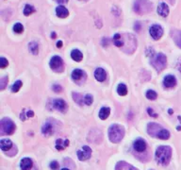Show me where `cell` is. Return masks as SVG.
<instances>
[{
  "mask_svg": "<svg viewBox=\"0 0 181 170\" xmlns=\"http://www.w3.org/2000/svg\"><path fill=\"white\" fill-rule=\"evenodd\" d=\"M156 160L161 165H167L172 157V148L168 146L158 147L156 150Z\"/></svg>",
  "mask_w": 181,
  "mask_h": 170,
  "instance_id": "obj_1",
  "label": "cell"
},
{
  "mask_svg": "<svg viewBox=\"0 0 181 170\" xmlns=\"http://www.w3.org/2000/svg\"><path fill=\"white\" fill-rule=\"evenodd\" d=\"M125 135L124 128L119 125H111L108 129V137L112 143H119L122 141Z\"/></svg>",
  "mask_w": 181,
  "mask_h": 170,
  "instance_id": "obj_2",
  "label": "cell"
},
{
  "mask_svg": "<svg viewBox=\"0 0 181 170\" xmlns=\"http://www.w3.org/2000/svg\"><path fill=\"white\" fill-rule=\"evenodd\" d=\"M153 5L149 0H136L134 2V12L140 15L146 14L152 11Z\"/></svg>",
  "mask_w": 181,
  "mask_h": 170,
  "instance_id": "obj_3",
  "label": "cell"
},
{
  "mask_svg": "<svg viewBox=\"0 0 181 170\" xmlns=\"http://www.w3.org/2000/svg\"><path fill=\"white\" fill-rule=\"evenodd\" d=\"M152 65L158 70V71H161L166 67L167 64V59H166V56L162 53H158L156 54L153 59L151 61Z\"/></svg>",
  "mask_w": 181,
  "mask_h": 170,
  "instance_id": "obj_4",
  "label": "cell"
},
{
  "mask_svg": "<svg viewBox=\"0 0 181 170\" xmlns=\"http://www.w3.org/2000/svg\"><path fill=\"white\" fill-rule=\"evenodd\" d=\"M0 126H1V131L3 133L11 135L15 131V125L10 118H3L0 122Z\"/></svg>",
  "mask_w": 181,
  "mask_h": 170,
  "instance_id": "obj_5",
  "label": "cell"
},
{
  "mask_svg": "<svg viewBox=\"0 0 181 170\" xmlns=\"http://www.w3.org/2000/svg\"><path fill=\"white\" fill-rule=\"evenodd\" d=\"M50 67L54 71H63V59L58 56H54L50 61Z\"/></svg>",
  "mask_w": 181,
  "mask_h": 170,
  "instance_id": "obj_6",
  "label": "cell"
},
{
  "mask_svg": "<svg viewBox=\"0 0 181 170\" xmlns=\"http://www.w3.org/2000/svg\"><path fill=\"white\" fill-rule=\"evenodd\" d=\"M150 35L154 40H159L163 35V28L159 25H153L149 29Z\"/></svg>",
  "mask_w": 181,
  "mask_h": 170,
  "instance_id": "obj_7",
  "label": "cell"
},
{
  "mask_svg": "<svg viewBox=\"0 0 181 170\" xmlns=\"http://www.w3.org/2000/svg\"><path fill=\"white\" fill-rule=\"evenodd\" d=\"M92 156V149L88 146H83L81 149L78 151V157L80 161H86Z\"/></svg>",
  "mask_w": 181,
  "mask_h": 170,
  "instance_id": "obj_8",
  "label": "cell"
},
{
  "mask_svg": "<svg viewBox=\"0 0 181 170\" xmlns=\"http://www.w3.org/2000/svg\"><path fill=\"white\" fill-rule=\"evenodd\" d=\"M53 106L55 107L56 110L62 111V112H65L68 108L66 102L63 99H55L53 101Z\"/></svg>",
  "mask_w": 181,
  "mask_h": 170,
  "instance_id": "obj_9",
  "label": "cell"
},
{
  "mask_svg": "<svg viewBox=\"0 0 181 170\" xmlns=\"http://www.w3.org/2000/svg\"><path fill=\"white\" fill-rule=\"evenodd\" d=\"M162 129L160 128L159 125L156 123H150L148 125V134L151 135L152 137H157L158 133L161 131Z\"/></svg>",
  "mask_w": 181,
  "mask_h": 170,
  "instance_id": "obj_10",
  "label": "cell"
},
{
  "mask_svg": "<svg viewBox=\"0 0 181 170\" xmlns=\"http://www.w3.org/2000/svg\"><path fill=\"white\" fill-rule=\"evenodd\" d=\"M158 13L161 16V17H167L169 14V7L166 3L161 2L158 6Z\"/></svg>",
  "mask_w": 181,
  "mask_h": 170,
  "instance_id": "obj_11",
  "label": "cell"
},
{
  "mask_svg": "<svg viewBox=\"0 0 181 170\" xmlns=\"http://www.w3.org/2000/svg\"><path fill=\"white\" fill-rule=\"evenodd\" d=\"M176 84V80L173 76L172 75H168L164 78L163 80V85L166 88H172Z\"/></svg>",
  "mask_w": 181,
  "mask_h": 170,
  "instance_id": "obj_12",
  "label": "cell"
},
{
  "mask_svg": "<svg viewBox=\"0 0 181 170\" xmlns=\"http://www.w3.org/2000/svg\"><path fill=\"white\" fill-rule=\"evenodd\" d=\"M134 149L138 152H143L146 149V143L142 139H138L134 142Z\"/></svg>",
  "mask_w": 181,
  "mask_h": 170,
  "instance_id": "obj_13",
  "label": "cell"
},
{
  "mask_svg": "<svg viewBox=\"0 0 181 170\" xmlns=\"http://www.w3.org/2000/svg\"><path fill=\"white\" fill-rule=\"evenodd\" d=\"M116 170H138L137 168H135L134 166H132L131 164L121 161L117 163L116 165Z\"/></svg>",
  "mask_w": 181,
  "mask_h": 170,
  "instance_id": "obj_14",
  "label": "cell"
},
{
  "mask_svg": "<svg viewBox=\"0 0 181 170\" xmlns=\"http://www.w3.org/2000/svg\"><path fill=\"white\" fill-rule=\"evenodd\" d=\"M56 14L60 18H66L69 15V11L64 6H58L56 9Z\"/></svg>",
  "mask_w": 181,
  "mask_h": 170,
  "instance_id": "obj_15",
  "label": "cell"
},
{
  "mask_svg": "<svg viewBox=\"0 0 181 170\" xmlns=\"http://www.w3.org/2000/svg\"><path fill=\"white\" fill-rule=\"evenodd\" d=\"M113 43L118 47H123L125 45V39L124 35H121L119 33H116L113 37Z\"/></svg>",
  "mask_w": 181,
  "mask_h": 170,
  "instance_id": "obj_16",
  "label": "cell"
},
{
  "mask_svg": "<svg viewBox=\"0 0 181 170\" xmlns=\"http://www.w3.org/2000/svg\"><path fill=\"white\" fill-rule=\"evenodd\" d=\"M20 165H21L22 170H30L32 168V166H33V162H32L31 159L24 158V159H22Z\"/></svg>",
  "mask_w": 181,
  "mask_h": 170,
  "instance_id": "obj_17",
  "label": "cell"
},
{
  "mask_svg": "<svg viewBox=\"0 0 181 170\" xmlns=\"http://www.w3.org/2000/svg\"><path fill=\"white\" fill-rule=\"evenodd\" d=\"M69 146V140H63V139H58L56 141V148L58 150H63L65 147Z\"/></svg>",
  "mask_w": 181,
  "mask_h": 170,
  "instance_id": "obj_18",
  "label": "cell"
},
{
  "mask_svg": "<svg viewBox=\"0 0 181 170\" xmlns=\"http://www.w3.org/2000/svg\"><path fill=\"white\" fill-rule=\"evenodd\" d=\"M94 77L98 81H104L107 78V74L103 68H97L94 72Z\"/></svg>",
  "mask_w": 181,
  "mask_h": 170,
  "instance_id": "obj_19",
  "label": "cell"
},
{
  "mask_svg": "<svg viewBox=\"0 0 181 170\" xmlns=\"http://www.w3.org/2000/svg\"><path fill=\"white\" fill-rule=\"evenodd\" d=\"M0 147L3 151H8L13 147V143L9 139H2L0 142Z\"/></svg>",
  "mask_w": 181,
  "mask_h": 170,
  "instance_id": "obj_20",
  "label": "cell"
},
{
  "mask_svg": "<svg viewBox=\"0 0 181 170\" xmlns=\"http://www.w3.org/2000/svg\"><path fill=\"white\" fill-rule=\"evenodd\" d=\"M42 132L45 136H51L53 134V127H52V125L50 123H45L43 126Z\"/></svg>",
  "mask_w": 181,
  "mask_h": 170,
  "instance_id": "obj_21",
  "label": "cell"
},
{
  "mask_svg": "<svg viewBox=\"0 0 181 170\" xmlns=\"http://www.w3.org/2000/svg\"><path fill=\"white\" fill-rule=\"evenodd\" d=\"M110 113V109L108 107H103L99 111V118L102 120H105L108 117Z\"/></svg>",
  "mask_w": 181,
  "mask_h": 170,
  "instance_id": "obj_22",
  "label": "cell"
},
{
  "mask_svg": "<svg viewBox=\"0 0 181 170\" xmlns=\"http://www.w3.org/2000/svg\"><path fill=\"white\" fill-rule=\"evenodd\" d=\"M71 57H72V59L76 62H81L82 59H83V55L82 53L78 50V49H74L72 52H71Z\"/></svg>",
  "mask_w": 181,
  "mask_h": 170,
  "instance_id": "obj_23",
  "label": "cell"
},
{
  "mask_svg": "<svg viewBox=\"0 0 181 170\" xmlns=\"http://www.w3.org/2000/svg\"><path fill=\"white\" fill-rule=\"evenodd\" d=\"M157 137L159 138V139H161V140H167V139L170 138V132H169L167 130L162 129V130L158 133Z\"/></svg>",
  "mask_w": 181,
  "mask_h": 170,
  "instance_id": "obj_24",
  "label": "cell"
},
{
  "mask_svg": "<svg viewBox=\"0 0 181 170\" xmlns=\"http://www.w3.org/2000/svg\"><path fill=\"white\" fill-rule=\"evenodd\" d=\"M83 75H84V73H83L82 70H80V69H76V70H74L73 73H72V78H73L74 80H80V79L83 77Z\"/></svg>",
  "mask_w": 181,
  "mask_h": 170,
  "instance_id": "obj_25",
  "label": "cell"
},
{
  "mask_svg": "<svg viewBox=\"0 0 181 170\" xmlns=\"http://www.w3.org/2000/svg\"><path fill=\"white\" fill-rule=\"evenodd\" d=\"M28 49H29V51H30L33 55H37L38 52H39V45H38L36 43H34V42L29 43V44H28Z\"/></svg>",
  "mask_w": 181,
  "mask_h": 170,
  "instance_id": "obj_26",
  "label": "cell"
},
{
  "mask_svg": "<svg viewBox=\"0 0 181 170\" xmlns=\"http://www.w3.org/2000/svg\"><path fill=\"white\" fill-rule=\"evenodd\" d=\"M117 92L120 95H126L128 94V88L124 83H121L117 88Z\"/></svg>",
  "mask_w": 181,
  "mask_h": 170,
  "instance_id": "obj_27",
  "label": "cell"
},
{
  "mask_svg": "<svg viewBox=\"0 0 181 170\" xmlns=\"http://www.w3.org/2000/svg\"><path fill=\"white\" fill-rule=\"evenodd\" d=\"M34 12H35L34 7H32V6H30V5H26V7H25V9H24V14H25L26 16L30 15V14L33 13Z\"/></svg>",
  "mask_w": 181,
  "mask_h": 170,
  "instance_id": "obj_28",
  "label": "cell"
},
{
  "mask_svg": "<svg viewBox=\"0 0 181 170\" xmlns=\"http://www.w3.org/2000/svg\"><path fill=\"white\" fill-rule=\"evenodd\" d=\"M146 97L150 100H155L157 97H158V95L155 91L153 90H148L147 93H146Z\"/></svg>",
  "mask_w": 181,
  "mask_h": 170,
  "instance_id": "obj_29",
  "label": "cell"
},
{
  "mask_svg": "<svg viewBox=\"0 0 181 170\" xmlns=\"http://www.w3.org/2000/svg\"><path fill=\"white\" fill-rule=\"evenodd\" d=\"M21 87H22V81L17 80V81H15V82L13 83V87H12V91H13V93H17V92L20 90Z\"/></svg>",
  "mask_w": 181,
  "mask_h": 170,
  "instance_id": "obj_30",
  "label": "cell"
},
{
  "mask_svg": "<svg viewBox=\"0 0 181 170\" xmlns=\"http://www.w3.org/2000/svg\"><path fill=\"white\" fill-rule=\"evenodd\" d=\"M24 30V27L21 23H16L14 24L13 26V31L16 32V33H22Z\"/></svg>",
  "mask_w": 181,
  "mask_h": 170,
  "instance_id": "obj_31",
  "label": "cell"
},
{
  "mask_svg": "<svg viewBox=\"0 0 181 170\" xmlns=\"http://www.w3.org/2000/svg\"><path fill=\"white\" fill-rule=\"evenodd\" d=\"M173 39H174L175 44H176L179 47H181V31H177V32L174 34Z\"/></svg>",
  "mask_w": 181,
  "mask_h": 170,
  "instance_id": "obj_32",
  "label": "cell"
},
{
  "mask_svg": "<svg viewBox=\"0 0 181 170\" xmlns=\"http://www.w3.org/2000/svg\"><path fill=\"white\" fill-rule=\"evenodd\" d=\"M8 64H9V63H8V60L7 59H5V58H2L0 59V68H5V67H7L8 66Z\"/></svg>",
  "mask_w": 181,
  "mask_h": 170,
  "instance_id": "obj_33",
  "label": "cell"
},
{
  "mask_svg": "<svg viewBox=\"0 0 181 170\" xmlns=\"http://www.w3.org/2000/svg\"><path fill=\"white\" fill-rule=\"evenodd\" d=\"M93 95H86V96L84 97V102L88 105V106H90L92 103H93Z\"/></svg>",
  "mask_w": 181,
  "mask_h": 170,
  "instance_id": "obj_34",
  "label": "cell"
},
{
  "mask_svg": "<svg viewBox=\"0 0 181 170\" xmlns=\"http://www.w3.org/2000/svg\"><path fill=\"white\" fill-rule=\"evenodd\" d=\"M8 82V77H3L1 79V80H0V85H1V87H0V89L3 90L5 87H6V84Z\"/></svg>",
  "mask_w": 181,
  "mask_h": 170,
  "instance_id": "obj_35",
  "label": "cell"
},
{
  "mask_svg": "<svg viewBox=\"0 0 181 170\" xmlns=\"http://www.w3.org/2000/svg\"><path fill=\"white\" fill-rule=\"evenodd\" d=\"M73 97H74L75 101H77L78 104H80V105L82 104V103L80 102V100H83V99H82V97H81L80 95H78V93H74V94H73Z\"/></svg>",
  "mask_w": 181,
  "mask_h": 170,
  "instance_id": "obj_36",
  "label": "cell"
},
{
  "mask_svg": "<svg viewBox=\"0 0 181 170\" xmlns=\"http://www.w3.org/2000/svg\"><path fill=\"white\" fill-rule=\"evenodd\" d=\"M58 162H57V161H53L51 163H50V168L51 169H53V170H57L58 168Z\"/></svg>",
  "mask_w": 181,
  "mask_h": 170,
  "instance_id": "obj_37",
  "label": "cell"
},
{
  "mask_svg": "<svg viewBox=\"0 0 181 170\" xmlns=\"http://www.w3.org/2000/svg\"><path fill=\"white\" fill-rule=\"evenodd\" d=\"M62 90H63L62 86L58 85V84H55V85L53 86V91H55L56 93H59Z\"/></svg>",
  "mask_w": 181,
  "mask_h": 170,
  "instance_id": "obj_38",
  "label": "cell"
},
{
  "mask_svg": "<svg viewBox=\"0 0 181 170\" xmlns=\"http://www.w3.org/2000/svg\"><path fill=\"white\" fill-rule=\"evenodd\" d=\"M147 111H148V113H149V115H150L151 116H153V117H157V116H158V115H157V113H155V112L153 111V110H152V109H150V108L147 110Z\"/></svg>",
  "mask_w": 181,
  "mask_h": 170,
  "instance_id": "obj_39",
  "label": "cell"
},
{
  "mask_svg": "<svg viewBox=\"0 0 181 170\" xmlns=\"http://www.w3.org/2000/svg\"><path fill=\"white\" fill-rule=\"evenodd\" d=\"M55 1L58 4H65L69 1V0H55Z\"/></svg>",
  "mask_w": 181,
  "mask_h": 170,
  "instance_id": "obj_40",
  "label": "cell"
},
{
  "mask_svg": "<svg viewBox=\"0 0 181 170\" xmlns=\"http://www.w3.org/2000/svg\"><path fill=\"white\" fill-rule=\"evenodd\" d=\"M34 116V112L32 111H29L28 112V117H33Z\"/></svg>",
  "mask_w": 181,
  "mask_h": 170,
  "instance_id": "obj_41",
  "label": "cell"
},
{
  "mask_svg": "<svg viewBox=\"0 0 181 170\" xmlns=\"http://www.w3.org/2000/svg\"><path fill=\"white\" fill-rule=\"evenodd\" d=\"M63 44L62 41H58V42L57 43V47H58V48H60V47L63 46Z\"/></svg>",
  "mask_w": 181,
  "mask_h": 170,
  "instance_id": "obj_42",
  "label": "cell"
},
{
  "mask_svg": "<svg viewBox=\"0 0 181 170\" xmlns=\"http://www.w3.org/2000/svg\"><path fill=\"white\" fill-rule=\"evenodd\" d=\"M51 37H52V38H56V33H55V32H53V33L51 34Z\"/></svg>",
  "mask_w": 181,
  "mask_h": 170,
  "instance_id": "obj_43",
  "label": "cell"
},
{
  "mask_svg": "<svg viewBox=\"0 0 181 170\" xmlns=\"http://www.w3.org/2000/svg\"><path fill=\"white\" fill-rule=\"evenodd\" d=\"M62 170H69V169H68V168H63Z\"/></svg>",
  "mask_w": 181,
  "mask_h": 170,
  "instance_id": "obj_44",
  "label": "cell"
}]
</instances>
